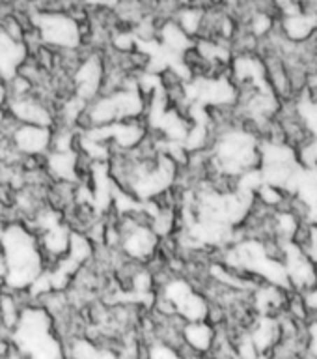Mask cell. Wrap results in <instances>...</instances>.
Returning <instances> with one entry per match:
<instances>
[{"label":"cell","instance_id":"cell-1","mask_svg":"<svg viewBox=\"0 0 317 359\" xmlns=\"http://www.w3.org/2000/svg\"><path fill=\"white\" fill-rule=\"evenodd\" d=\"M36 32L45 47H56L62 50H73L80 43V25L75 21V17L58 13V11H45L34 17Z\"/></svg>","mask_w":317,"mask_h":359},{"label":"cell","instance_id":"cell-2","mask_svg":"<svg viewBox=\"0 0 317 359\" xmlns=\"http://www.w3.org/2000/svg\"><path fill=\"white\" fill-rule=\"evenodd\" d=\"M302 252H304L314 264H317V226H312V229L308 230V238L304 247H302Z\"/></svg>","mask_w":317,"mask_h":359},{"label":"cell","instance_id":"cell-3","mask_svg":"<svg viewBox=\"0 0 317 359\" xmlns=\"http://www.w3.org/2000/svg\"><path fill=\"white\" fill-rule=\"evenodd\" d=\"M0 2H4V4H10V2H15V0H0Z\"/></svg>","mask_w":317,"mask_h":359}]
</instances>
